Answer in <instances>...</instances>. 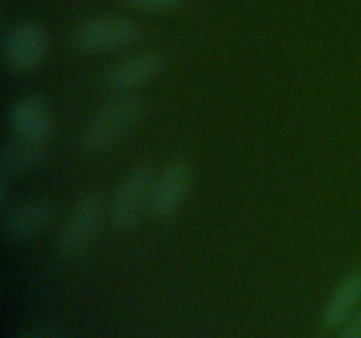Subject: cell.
<instances>
[{"instance_id": "obj_1", "label": "cell", "mask_w": 361, "mask_h": 338, "mask_svg": "<svg viewBox=\"0 0 361 338\" xmlns=\"http://www.w3.org/2000/svg\"><path fill=\"white\" fill-rule=\"evenodd\" d=\"M145 104L137 97H118L99 108L85 123L81 146L88 154H101L116 143L143 115Z\"/></svg>"}, {"instance_id": "obj_2", "label": "cell", "mask_w": 361, "mask_h": 338, "mask_svg": "<svg viewBox=\"0 0 361 338\" xmlns=\"http://www.w3.org/2000/svg\"><path fill=\"white\" fill-rule=\"evenodd\" d=\"M154 175L148 168H136L118 183L109 203V220L113 227L126 231L130 229L145 210L150 208Z\"/></svg>"}, {"instance_id": "obj_3", "label": "cell", "mask_w": 361, "mask_h": 338, "mask_svg": "<svg viewBox=\"0 0 361 338\" xmlns=\"http://www.w3.org/2000/svg\"><path fill=\"white\" fill-rule=\"evenodd\" d=\"M140 37V27L123 16H99L76 28L73 42L81 53L99 55L133 44Z\"/></svg>"}, {"instance_id": "obj_4", "label": "cell", "mask_w": 361, "mask_h": 338, "mask_svg": "<svg viewBox=\"0 0 361 338\" xmlns=\"http://www.w3.org/2000/svg\"><path fill=\"white\" fill-rule=\"evenodd\" d=\"M48 35L35 21H20L4 35V63L14 73H30L48 55Z\"/></svg>"}, {"instance_id": "obj_5", "label": "cell", "mask_w": 361, "mask_h": 338, "mask_svg": "<svg viewBox=\"0 0 361 338\" xmlns=\"http://www.w3.org/2000/svg\"><path fill=\"white\" fill-rule=\"evenodd\" d=\"M102 215H104V204H102L101 197L94 196V194L81 197L74 204L60 229V250L67 256H76L81 250L87 249L88 243L94 239L95 232L99 231Z\"/></svg>"}, {"instance_id": "obj_6", "label": "cell", "mask_w": 361, "mask_h": 338, "mask_svg": "<svg viewBox=\"0 0 361 338\" xmlns=\"http://www.w3.org/2000/svg\"><path fill=\"white\" fill-rule=\"evenodd\" d=\"M194 173L187 162H173L155 178L150 210L157 218H169L182 208L192 187Z\"/></svg>"}, {"instance_id": "obj_7", "label": "cell", "mask_w": 361, "mask_h": 338, "mask_svg": "<svg viewBox=\"0 0 361 338\" xmlns=\"http://www.w3.org/2000/svg\"><path fill=\"white\" fill-rule=\"evenodd\" d=\"M55 217V206L46 197H34L14 206L4 218L2 232L9 242L23 243L37 238Z\"/></svg>"}, {"instance_id": "obj_8", "label": "cell", "mask_w": 361, "mask_h": 338, "mask_svg": "<svg viewBox=\"0 0 361 338\" xmlns=\"http://www.w3.org/2000/svg\"><path fill=\"white\" fill-rule=\"evenodd\" d=\"M9 122L18 137L46 141L53 130V109L42 97H23L13 104Z\"/></svg>"}, {"instance_id": "obj_9", "label": "cell", "mask_w": 361, "mask_h": 338, "mask_svg": "<svg viewBox=\"0 0 361 338\" xmlns=\"http://www.w3.org/2000/svg\"><path fill=\"white\" fill-rule=\"evenodd\" d=\"M162 67L164 62L155 53H136L113 65L106 74V83L115 90H133L154 81Z\"/></svg>"}, {"instance_id": "obj_10", "label": "cell", "mask_w": 361, "mask_h": 338, "mask_svg": "<svg viewBox=\"0 0 361 338\" xmlns=\"http://www.w3.org/2000/svg\"><path fill=\"white\" fill-rule=\"evenodd\" d=\"M49 155V148L44 141H32L18 137L2 146L0 165L2 173H27L44 164Z\"/></svg>"}, {"instance_id": "obj_11", "label": "cell", "mask_w": 361, "mask_h": 338, "mask_svg": "<svg viewBox=\"0 0 361 338\" xmlns=\"http://www.w3.org/2000/svg\"><path fill=\"white\" fill-rule=\"evenodd\" d=\"M361 299V273H349L331 294L324 308V324L330 327L341 326L353 317V312Z\"/></svg>"}, {"instance_id": "obj_12", "label": "cell", "mask_w": 361, "mask_h": 338, "mask_svg": "<svg viewBox=\"0 0 361 338\" xmlns=\"http://www.w3.org/2000/svg\"><path fill=\"white\" fill-rule=\"evenodd\" d=\"M185 0H129L133 7L147 13H168L180 7Z\"/></svg>"}, {"instance_id": "obj_13", "label": "cell", "mask_w": 361, "mask_h": 338, "mask_svg": "<svg viewBox=\"0 0 361 338\" xmlns=\"http://www.w3.org/2000/svg\"><path fill=\"white\" fill-rule=\"evenodd\" d=\"M341 338H361V310L355 317L349 319L348 326H345Z\"/></svg>"}, {"instance_id": "obj_14", "label": "cell", "mask_w": 361, "mask_h": 338, "mask_svg": "<svg viewBox=\"0 0 361 338\" xmlns=\"http://www.w3.org/2000/svg\"><path fill=\"white\" fill-rule=\"evenodd\" d=\"M27 338H59L55 333H49V331H35L30 333Z\"/></svg>"}]
</instances>
